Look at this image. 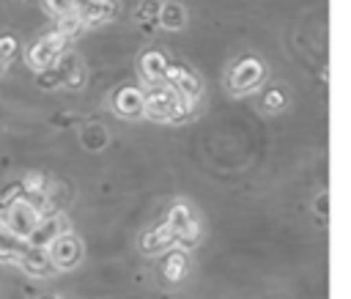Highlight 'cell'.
Listing matches in <instances>:
<instances>
[{
  "label": "cell",
  "instance_id": "ba28073f",
  "mask_svg": "<svg viewBox=\"0 0 351 299\" xmlns=\"http://www.w3.org/2000/svg\"><path fill=\"white\" fill-rule=\"evenodd\" d=\"M115 104H118V112H137L140 107H143V99H140V93L137 91H121L118 93V99H115Z\"/></svg>",
  "mask_w": 351,
  "mask_h": 299
},
{
  "label": "cell",
  "instance_id": "9c48e42d",
  "mask_svg": "<svg viewBox=\"0 0 351 299\" xmlns=\"http://www.w3.org/2000/svg\"><path fill=\"white\" fill-rule=\"evenodd\" d=\"M19 198H25L22 181H11V184L0 187V208H8V206H11L14 200H19Z\"/></svg>",
  "mask_w": 351,
  "mask_h": 299
},
{
  "label": "cell",
  "instance_id": "8992f818",
  "mask_svg": "<svg viewBox=\"0 0 351 299\" xmlns=\"http://www.w3.org/2000/svg\"><path fill=\"white\" fill-rule=\"evenodd\" d=\"M44 8H47V14L63 19V16L77 14V11L82 8V3H80V0H44Z\"/></svg>",
  "mask_w": 351,
  "mask_h": 299
},
{
  "label": "cell",
  "instance_id": "7a4b0ae2",
  "mask_svg": "<svg viewBox=\"0 0 351 299\" xmlns=\"http://www.w3.org/2000/svg\"><path fill=\"white\" fill-rule=\"evenodd\" d=\"M47 255H49L52 266L69 269V266H74V263L80 261V241H77L74 236H69V233H60V236L47 247Z\"/></svg>",
  "mask_w": 351,
  "mask_h": 299
},
{
  "label": "cell",
  "instance_id": "5b68a950",
  "mask_svg": "<svg viewBox=\"0 0 351 299\" xmlns=\"http://www.w3.org/2000/svg\"><path fill=\"white\" fill-rule=\"evenodd\" d=\"M25 239L22 236H16L3 219H0V261H5V258H11V261H16L19 258V252L25 250V244H22Z\"/></svg>",
  "mask_w": 351,
  "mask_h": 299
},
{
  "label": "cell",
  "instance_id": "6da1fadb",
  "mask_svg": "<svg viewBox=\"0 0 351 299\" xmlns=\"http://www.w3.org/2000/svg\"><path fill=\"white\" fill-rule=\"evenodd\" d=\"M16 236H22V239H27L36 228H38V222L44 219V208H38L30 198H19V200H14L8 208H3V217H0Z\"/></svg>",
  "mask_w": 351,
  "mask_h": 299
},
{
  "label": "cell",
  "instance_id": "3957f363",
  "mask_svg": "<svg viewBox=\"0 0 351 299\" xmlns=\"http://www.w3.org/2000/svg\"><path fill=\"white\" fill-rule=\"evenodd\" d=\"M58 58H60V52H55V47L47 41V36H41L38 41H33V44L27 47V52H25V63H27L36 74L52 69V66L58 63Z\"/></svg>",
  "mask_w": 351,
  "mask_h": 299
},
{
  "label": "cell",
  "instance_id": "277c9868",
  "mask_svg": "<svg viewBox=\"0 0 351 299\" xmlns=\"http://www.w3.org/2000/svg\"><path fill=\"white\" fill-rule=\"evenodd\" d=\"M16 263L25 269V272H30V274H47L49 269H52V261H49V255L44 252V250H38V247H25L22 252H19V258H16Z\"/></svg>",
  "mask_w": 351,
  "mask_h": 299
},
{
  "label": "cell",
  "instance_id": "4fadbf2b",
  "mask_svg": "<svg viewBox=\"0 0 351 299\" xmlns=\"http://www.w3.org/2000/svg\"><path fill=\"white\" fill-rule=\"evenodd\" d=\"M3 71H5V63H3V60H0V74H3Z\"/></svg>",
  "mask_w": 351,
  "mask_h": 299
},
{
  "label": "cell",
  "instance_id": "30bf717a",
  "mask_svg": "<svg viewBox=\"0 0 351 299\" xmlns=\"http://www.w3.org/2000/svg\"><path fill=\"white\" fill-rule=\"evenodd\" d=\"M16 47H19V41H16V36H0V60L5 63V60H11L14 58V52H16Z\"/></svg>",
  "mask_w": 351,
  "mask_h": 299
},
{
  "label": "cell",
  "instance_id": "52a82bcc",
  "mask_svg": "<svg viewBox=\"0 0 351 299\" xmlns=\"http://www.w3.org/2000/svg\"><path fill=\"white\" fill-rule=\"evenodd\" d=\"M22 187H25V195H47V176L44 173H25L22 178Z\"/></svg>",
  "mask_w": 351,
  "mask_h": 299
},
{
  "label": "cell",
  "instance_id": "5bb4252c",
  "mask_svg": "<svg viewBox=\"0 0 351 299\" xmlns=\"http://www.w3.org/2000/svg\"><path fill=\"white\" fill-rule=\"evenodd\" d=\"M41 299H55V296H41Z\"/></svg>",
  "mask_w": 351,
  "mask_h": 299
},
{
  "label": "cell",
  "instance_id": "7c38bea8",
  "mask_svg": "<svg viewBox=\"0 0 351 299\" xmlns=\"http://www.w3.org/2000/svg\"><path fill=\"white\" fill-rule=\"evenodd\" d=\"M143 66H145V71H154V74H162V69H165L159 55H145V63Z\"/></svg>",
  "mask_w": 351,
  "mask_h": 299
},
{
  "label": "cell",
  "instance_id": "8fae6325",
  "mask_svg": "<svg viewBox=\"0 0 351 299\" xmlns=\"http://www.w3.org/2000/svg\"><path fill=\"white\" fill-rule=\"evenodd\" d=\"M165 25H170V27L181 25V8H173V5H167V8H165Z\"/></svg>",
  "mask_w": 351,
  "mask_h": 299
}]
</instances>
